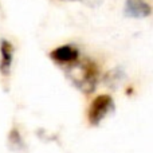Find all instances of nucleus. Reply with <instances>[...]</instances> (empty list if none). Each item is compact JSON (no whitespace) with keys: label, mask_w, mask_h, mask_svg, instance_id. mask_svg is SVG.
Masks as SVG:
<instances>
[{"label":"nucleus","mask_w":153,"mask_h":153,"mask_svg":"<svg viewBox=\"0 0 153 153\" xmlns=\"http://www.w3.org/2000/svg\"><path fill=\"white\" fill-rule=\"evenodd\" d=\"M0 53H1V62H0V71L7 75L10 73L11 63H12V47L8 42L3 40L0 46Z\"/></svg>","instance_id":"obj_4"},{"label":"nucleus","mask_w":153,"mask_h":153,"mask_svg":"<svg viewBox=\"0 0 153 153\" xmlns=\"http://www.w3.org/2000/svg\"><path fill=\"white\" fill-rule=\"evenodd\" d=\"M151 11V7L145 0H126L125 4V13L132 18H145Z\"/></svg>","instance_id":"obj_2"},{"label":"nucleus","mask_w":153,"mask_h":153,"mask_svg":"<svg viewBox=\"0 0 153 153\" xmlns=\"http://www.w3.org/2000/svg\"><path fill=\"white\" fill-rule=\"evenodd\" d=\"M51 58L59 63H69L78 58V51L71 46H62L51 53Z\"/></svg>","instance_id":"obj_3"},{"label":"nucleus","mask_w":153,"mask_h":153,"mask_svg":"<svg viewBox=\"0 0 153 153\" xmlns=\"http://www.w3.org/2000/svg\"><path fill=\"white\" fill-rule=\"evenodd\" d=\"M113 109V100L109 95H100L93 101L89 109V121L90 124L97 125L106 117V114Z\"/></svg>","instance_id":"obj_1"}]
</instances>
